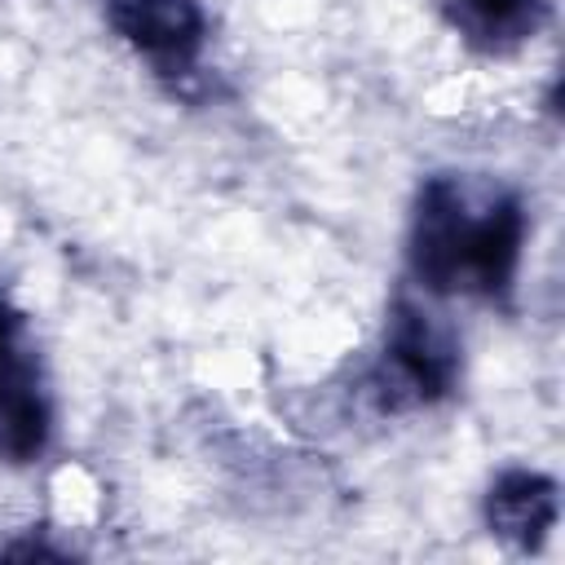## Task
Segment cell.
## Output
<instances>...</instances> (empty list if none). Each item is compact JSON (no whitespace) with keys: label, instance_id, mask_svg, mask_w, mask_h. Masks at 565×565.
Listing matches in <instances>:
<instances>
[{"label":"cell","instance_id":"obj_1","mask_svg":"<svg viewBox=\"0 0 565 565\" xmlns=\"http://www.w3.org/2000/svg\"><path fill=\"white\" fill-rule=\"evenodd\" d=\"M525 243L521 199L459 177H433L415 199L411 274L437 296H503Z\"/></svg>","mask_w":565,"mask_h":565},{"label":"cell","instance_id":"obj_2","mask_svg":"<svg viewBox=\"0 0 565 565\" xmlns=\"http://www.w3.org/2000/svg\"><path fill=\"white\" fill-rule=\"evenodd\" d=\"M455 375H459V349L450 331L419 305L402 300L388 322L384 358L371 375V393L380 411L428 406L455 388Z\"/></svg>","mask_w":565,"mask_h":565},{"label":"cell","instance_id":"obj_3","mask_svg":"<svg viewBox=\"0 0 565 565\" xmlns=\"http://www.w3.org/2000/svg\"><path fill=\"white\" fill-rule=\"evenodd\" d=\"M49 393L22 313L0 300V459L31 463L49 446Z\"/></svg>","mask_w":565,"mask_h":565},{"label":"cell","instance_id":"obj_4","mask_svg":"<svg viewBox=\"0 0 565 565\" xmlns=\"http://www.w3.org/2000/svg\"><path fill=\"white\" fill-rule=\"evenodd\" d=\"M106 22L159 66H185L203 44L199 0H106Z\"/></svg>","mask_w":565,"mask_h":565},{"label":"cell","instance_id":"obj_5","mask_svg":"<svg viewBox=\"0 0 565 565\" xmlns=\"http://www.w3.org/2000/svg\"><path fill=\"white\" fill-rule=\"evenodd\" d=\"M486 521L499 539L516 547H539L556 525V481L530 468L503 472L486 494Z\"/></svg>","mask_w":565,"mask_h":565},{"label":"cell","instance_id":"obj_6","mask_svg":"<svg viewBox=\"0 0 565 565\" xmlns=\"http://www.w3.org/2000/svg\"><path fill=\"white\" fill-rule=\"evenodd\" d=\"M450 22L490 53L516 49L543 22V0H450Z\"/></svg>","mask_w":565,"mask_h":565}]
</instances>
